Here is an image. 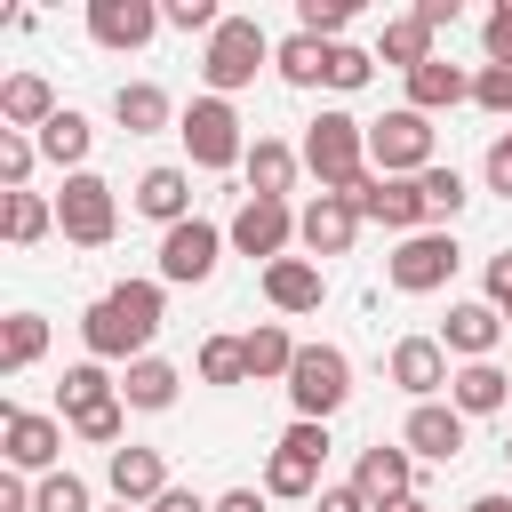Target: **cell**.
Instances as JSON below:
<instances>
[{"label":"cell","mask_w":512,"mask_h":512,"mask_svg":"<svg viewBox=\"0 0 512 512\" xmlns=\"http://www.w3.org/2000/svg\"><path fill=\"white\" fill-rule=\"evenodd\" d=\"M176 392H184V368H176V360H160V352H144V360H128V368H120V400H128V408H144V416L176 408Z\"/></svg>","instance_id":"cb8c5ba5"},{"label":"cell","mask_w":512,"mask_h":512,"mask_svg":"<svg viewBox=\"0 0 512 512\" xmlns=\"http://www.w3.org/2000/svg\"><path fill=\"white\" fill-rule=\"evenodd\" d=\"M104 480H112V496H120V504H144V512H152V504L168 496V456L128 440V448H112V456H104Z\"/></svg>","instance_id":"e0dca14e"},{"label":"cell","mask_w":512,"mask_h":512,"mask_svg":"<svg viewBox=\"0 0 512 512\" xmlns=\"http://www.w3.org/2000/svg\"><path fill=\"white\" fill-rule=\"evenodd\" d=\"M64 432H72V440H88V448H120V432H128V400L80 408V416H64Z\"/></svg>","instance_id":"74e56055"},{"label":"cell","mask_w":512,"mask_h":512,"mask_svg":"<svg viewBox=\"0 0 512 512\" xmlns=\"http://www.w3.org/2000/svg\"><path fill=\"white\" fill-rule=\"evenodd\" d=\"M504 464H512V440H504Z\"/></svg>","instance_id":"6f0895ef"},{"label":"cell","mask_w":512,"mask_h":512,"mask_svg":"<svg viewBox=\"0 0 512 512\" xmlns=\"http://www.w3.org/2000/svg\"><path fill=\"white\" fill-rule=\"evenodd\" d=\"M360 224H368V216H360L352 192H312V200L296 208V248H304L312 264H320V256H344V248L360 240Z\"/></svg>","instance_id":"9c48e42d"},{"label":"cell","mask_w":512,"mask_h":512,"mask_svg":"<svg viewBox=\"0 0 512 512\" xmlns=\"http://www.w3.org/2000/svg\"><path fill=\"white\" fill-rule=\"evenodd\" d=\"M160 16H168L176 32H216V24H224L216 0H160Z\"/></svg>","instance_id":"ee69618b"},{"label":"cell","mask_w":512,"mask_h":512,"mask_svg":"<svg viewBox=\"0 0 512 512\" xmlns=\"http://www.w3.org/2000/svg\"><path fill=\"white\" fill-rule=\"evenodd\" d=\"M480 56H488V64H512V0H496V8L480 16Z\"/></svg>","instance_id":"7bdbcfd3"},{"label":"cell","mask_w":512,"mask_h":512,"mask_svg":"<svg viewBox=\"0 0 512 512\" xmlns=\"http://www.w3.org/2000/svg\"><path fill=\"white\" fill-rule=\"evenodd\" d=\"M168 16H160V0H88V40L96 48H112V56H136V48H152V32H160Z\"/></svg>","instance_id":"7c38bea8"},{"label":"cell","mask_w":512,"mask_h":512,"mask_svg":"<svg viewBox=\"0 0 512 512\" xmlns=\"http://www.w3.org/2000/svg\"><path fill=\"white\" fill-rule=\"evenodd\" d=\"M32 168H40V144L24 128H0V192H32Z\"/></svg>","instance_id":"f35d334b"},{"label":"cell","mask_w":512,"mask_h":512,"mask_svg":"<svg viewBox=\"0 0 512 512\" xmlns=\"http://www.w3.org/2000/svg\"><path fill=\"white\" fill-rule=\"evenodd\" d=\"M112 512H136V504H112Z\"/></svg>","instance_id":"9f6ffc18"},{"label":"cell","mask_w":512,"mask_h":512,"mask_svg":"<svg viewBox=\"0 0 512 512\" xmlns=\"http://www.w3.org/2000/svg\"><path fill=\"white\" fill-rule=\"evenodd\" d=\"M256 488H264L272 504H312V496H320L328 480H320V464H312V456H296V448H272V456H264V480H256Z\"/></svg>","instance_id":"f546056e"},{"label":"cell","mask_w":512,"mask_h":512,"mask_svg":"<svg viewBox=\"0 0 512 512\" xmlns=\"http://www.w3.org/2000/svg\"><path fill=\"white\" fill-rule=\"evenodd\" d=\"M456 104H472V72L464 64H448V56H432V64H416L408 72V112H456Z\"/></svg>","instance_id":"44dd1931"},{"label":"cell","mask_w":512,"mask_h":512,"mask_svg":"<svg viewBox=\"0 0 512 512\" xmlns=\"http://www.w3.org/2000/svg\"><path fill=\"white\" fill-rule=\"evenodd\" d=\"M272 72H280L288 88H320V80H328V40H312V32H288V40L272 48Z\"/></svg>","instance_id":"d6a6232c"},{"label":"cell","mask_w":512,"mask_h":512,"mask_svg":"<svg viewBox=\"0 0 512 512\" xmlns=\"http://www.w3.org/2000/svg\"><path fill=\"white\" fill-rule=\"evenodd\" d=\"M488 304H496V312H512V248H504V256H488Z\"/></svg>","instance_id":"c3c4849f"},{"label":"cell","mask_w":512,"mask_h":512,"mask_svg":"<svg viewBox=\"0 0 512 512\" xmlns=\"http://www.w3.org/2000/svg\"><path fill=\"white\" fill-rule=\"evenodd\" d=\"M240 352H248V384H288V368H296V336L280 328V320H256L248 336H240Z\"/></svg>","instance_id":"f1b7e54d"},{"label":"cell","mask_w":512,"mask_h":512,"mask_svg":"<svg viewBox=\"0 0 512 512\" xmlns=\"http://www.w3.org/2000/svg\"><path fill=\"white\" fill-rule=\"evenodd\" d=\"M464 432H472V416H456L448 400H416L408 424H400V448H408L416 464H456V456H464Z\"/></svg>","instance_id":"5bb4252c"},{"label":"cell","mask_w":512,"mask_h":512,"mask_svg":"<svg viewBox=\"0 0 512 512\" xmlns=\"http://www.w3.org/2000/svg\"><path fill=\"white\" fill-rule=\"evenodd\" d=\"M304 168L320 176V192H352L368 176V120H352L344 104L304 120Z\"/></svg>","instance_id":"6da1fadb"},{"label":"cell","mask_w":512,"mask_h":512,"mask_svg":"<svg viewBox=\"0 0 512 512\" xmlns=\"http://www.w3.org/2000/svg\"><path fill=\"white\" fill-rule=\"evenodd\" d=\"M472 104L496 112V120H512V64H480L472 72Z\"/></svg>","instance_id":"b9f144b4"},{"label":"cell","mask_w":512,"mask_h":512,"mask_svg":"<svg viewBox=\"0 0 512 512\" xmlns=\"http://www.w3.org/2000/svg\"><path fill=\"white\" fill-rule=\"evenodd\" d=\"M480 184H488V192H504V200H512V128H504V136H496V144H488V160H480Z\"/></svg>","instance_id":"bcb514c9"},{"label":"cell","mask_w":512,"mask_h":512,"mask_svg":"<svg viewBox=\"0 0 512 512\" xmlns=\"http://www.w3.org/2000/svg\"><path fill=\"white\" fill-rule=\"evenodd\" d=\"M352 488L384 512V504L416 496V456H408L400 440H368V448H360V464H352Z\"/></svg>","instance_id":"9a60e30c"},{"label":"cell","mask_w":512,"mask_h":512,"mask_svg":"<svg viewBox=\"0 0 512 512\" xmlns=\"http://www.w3.org/2000/svg\"><path fill=\"white\" fill-rule=\"evenodd\" d=\"M504 400H512V376H504L496 360H464V368L448 376V408H456V416H496Z\"/></svg>","instance_id":"4316f807"},{"label":"cell","mask_w":512,"mask_h":512,"mask_svg":"<svg viewBox=\"0 0 512 512\" xmlns=\"http://www.w3.org/2000/svg\"><path fill=\"white\" fill-rule=\"evenodd\" d=\"M200 384H216V392L248 384V352H240V336H208V344H200Z\"/></svg>","instance_id":"8d00e7d4"},{"label":"cell","mask_w":512,"mask_h":512,"mask_svg":"<svg viewBox=\"0 0 512 512\" xmlns=\"http://www.w3.org/2000/svg\"><path fill=\"white\" fill-rule=\"evenodd\" d=\"M504 376H512V368H504Z\"/></svg>","instance_id":"91938a15"},{"label":"cell","mask_w":512,"mask_h":512,"mask_svg":"<svg viewBox=\"0 0 512 512\" xmlns=\"http://www.w3.org/2000/svg\"><path fill=\"white\" fill-rule=\"evenodd\" d=\"M368 80H376V48H360V40H336V48H328V80H320V88H336V96H360Z\"/></svg>","instance_id":"d590c367"},{"label":"cell","mask_w":512,"mask_h":512,"mask_svg":"<svg viewBox=\"0 0 512 512\" xmlns=\"http://www.w3.org/2000/svg\"><path fill=\"white\" fill-rule=\"evenodd\" d=\"M456 232H408L392 256H384V280L400 288V296H440L448 280H456Z\"/></svg>","instance_id":"52a82bcc"},{"label":"cell","mask_w":512,"mask_h":512,"mask_svg":"<svg viewBox=\"0 0 512 512\" xmlns=\"http://www.w3.org/2000/svg\"><path fill=\"white\" fill-rule=\"evenodd\" d=\"M416 192H424V224H432V232H448V224L464 216V200H472V184H464L448 160H432V168L416 176Z\"/></svg>","instance_id":"4dcf8cb0"},{"label":"cell","mask_w":512,"mask_h":512,"mask_svg":"<svg viewBox=\"0 0 512 512\" xmlns=\"http://www.w3.org/2000/svg\"><path fill=\"white\" fill-rule=\"evenodd\" d=\"M320 296H328V280H320V264L312 256H280V264H264V304L272 312H320Z\"/></svg>","instance_id":"ffe728a7"},{"label":"cell","mask_w":512,"mask_h":512,"mask_svg":"<svg viewBox=\"0 0 512 512\" xmlns=\"http://www.w3.org/2000/svg\"><path fill=\"white\" fill-rule=\"evenodd\" d=\"M216 512H272V496H264V488H224Z\"/></svg>","instance_id":"f907efd6"},{"label":"cell","mask_w":512,"mask_h":512,"mask_svg":"<svg viewBox=\"0 0 512 512\" xmlns=\"http://www.w3.org/2000/svg\"><path fill=\"white\" fill-rule=\"evenodd\" d=\"M432 40H440V32H432L416 8H408V16H384V32H376V64H392V72L408 80L416 64H432V56H440Z\"/></svg>","instance_id":"d4e9b609"},{"label":"cell","mask_w":512,"mask_h":512,"mask_svg":"<svg viewBox=\"0 0 512 512\" xmlns=\"http://www.w3.org/2000/svg\"><path fill=\"white\" fill-rule=\"evenodd\" d=\"M384 368H392V384H400L408 400H440V392H448V376H456V368H448V344H440V336H400Z\"/></svg>","instance_id":"2e32d148"},{"label":"cell","mask_w":512,"mask_h":512,"mask_svg":"<svg viewBox=\"0 0 512 512\" xmlns=\"http://www.w3.org/2000/svg\"><path fill=\"white\" fill-rule=\"evenodd\" d=\"M32 144H40V160H48V168L80 176V168H88V152H96V128H88V112H72V104H64V112H56Z\"/></svg>","instance_id":"83f0119b"},{"label":"cell","mask_w":512,"mask_h":512,"mask_svg":"<svg viewBox=\"0 0 512 512\" xmlns=\"http://www.w3.org/2000/svg\"><path fill=\"white\" fill-rule=\"evenodd\" d=\"M0 456H8V472H56V456H64V416H40V408H8L0 416Z\"/></svg>","instance_id":"8fae6325"},{"label":"cell","mask_w":512,"mask_h":512,"mask_svg":"<svg viewBox=\"0 0 512 512\" xmlns=\"http://www.w3.org/2000/svg\"><path fill=\"white\" fill-rule=\"evenodd\" d=\"M464 512H512V496H496V488H488V496H472Z\"/></svg>","instance_id":"db71d44e"},{"label":"cell","mask_w":512,"mask_h":512,"mask_svg":"<svg viewBox=\"0 0 512 512\" xmlns=\"http://www.w3.org/2000/svg\"><path fill=\"white\" fill-rule=\"evenodd\" d=\"M32 512H96V496H88L80 472H48V480L32 488Z\"/></svg>","instance_id":"ab89813d"},{"label":"cell","mask_w":512,"mask_h":512,"mask_svg":"<svg viewBox=\"0 0 512 512\" xmlns=\"http://www.w3.org/2000/svg\"><path fill=\"white\" fill-rule=\"evenodd\" d=\"M152 512H216V504H208V496H192V488H168Z\"/></svg>","instance_id":"816d5d0a"},{"label":"cell","mask_w":512,"mask_h":512,"mask_svg":"<svg viewBox=\"0 0 512 512\" xmlns=\"http://www.w3.org/2000/svg\"><path fill=\"white\" fill-rule=\"evenodd\" d=\"M440 160V128L408 104H392L384 120H368V168L376 176H424Z\"/></svg>","instance_id":"3957f363"},{"label":"cell","mask_w":512,"mask_h":512,"mask_svg":"<svg viewBox=\"0 0 512 512\" xmlns=\"http://www.w3.org/2000/svg\"><path fill=\"white\" fill-rule=\"evenodd\" d=\"M224 240H232L240 256H256V264H280V256L296 248V208H288V200H256V192H248V200L232 208Z\"/></svg>","instance_id":"ba28073f"},{"label":"cell","mask_w":512,"mask_h":512,"mask_svg":"<svg viewBox=\"0 0 512 512\" xmlns=\"http://www.w3.org/2000/svg\"><path fill=\"white\" fill-rule=\"evenodd\" d=\"M272 32L256 24V16H224L216 32H208V48H200V80H208V96H240L264 64H272Z\"/></svg>","instance_id":"7a4b0ae2"},{"label":"cell","mask_w":512,"mask_h":512,"mask_svg":"<svg viewBox=\"0 0 512 512\" xmlns=\"http://www.w3.org/2000/svg\"><path fill=\"white\" fill-rule=\"evenodd\" d=\"M40 352H48V320L40 312H8L0 320V376H24Z\"/></svg>","instance_id":"836d02e7"},{"label":"cell","mask_w":512,"mask_h":512,"mask_svg":"<svg viewBox=\"0 0 512 512\" xmlns=\"http://www.w3.org/2000/svg\"><path fill=\"white\" fill-rule=\"evenodd\" d=\"M0 232H8V248H40V240L56 232V200H40V192H8V200H0Z\"/></svg>","instance_id":"1f68e13d"},{"label":"cell","mask_w":512,"mask_h":512,"mask_svg":"<svg viewBox=\"0 0 512 512\" xmlns=\"http://www.w3.org/2000/svg\"><path fill=\"white\" fill-rule=\"evenodd\" d=\"M384 512H432V504H424V496H400V504H384Z\"/></svg>","instance_id":"11a10c76"},{"label":"cell","mask_w":512,"mask_h":512,"mask_svg":"<svg viewBox=\"0 0 512 512\" xmlns=\"http://www.w3.org/2000/svg\"><path fill=\"white\" fill-rule=\"evenodd\" d=\"M224 248H232V240H224V224L192 216V224L160 232V280H168V288H200V280L216 272V256H224Z\"/></svg>","instance_id":"30bf717a"},{"label":"cell","mask_w":512,"mask_h":512,"mask_svg":"<svg viewBox=\"0 0 512 512\" xmlns=\"http://www.w3.org/2000/svg\"><path fill=\"white\" fill-rule=\"evenodd\" d=\"M344 400H352V360H344L336 344H304L296 368H288V408L312 416V424H328Z\"/></svg>","instance_id":"8992f818"},{"label":"cell","mask_w":512,"mask_h":512,"mask_svg":"<svg viewBox=\"0 0 512 512\" xmlns=\"http://www.w3.org/2000/svg\"><path fill=\"white\" fill-rule=\"evenodd\" d=\"M56 400H64V416L104 408V400H120V376H112L104 360H72V368H64V384H56Z\"/></svg>","instance_id":"e575fe53"},{"label":"cell","mask_w":512,"mask_h":512,"mask_svg":"<svg viewBox=\"0 0 512 512\" xmlns=\"http://www.w3.org/2000/svg\"><path fill=\"white\" fill-rule=\"evenodd\" d=\"M56 112H64V104H56V88H48L40 72H8V80H0V128H24V136H40Z\"/></svg>","instance_id":"7402d4cb"},{"label":"cell","mask_w":512,"mask_h":512,"mask_svg":"<svg viewBox=\"0 0 512 512\" xmlns=\"http://www.w3.org/2000/svg\"><path fill=\"white\" fill-rule=\"evenodd\" d=\"M352 200H360L368 224H384V232H400V240H408V232H432V224H424V192H416V176H376V168H368V176L352 184Z\"/></svg>","instance_id":"4fadbf2b"},{"label":"cell","mask_w":512,"mask_h":512,"mask_svg":"<svg viewBox=\"0 0 512 512\" xmlns=\"http://www.w3.org/2000/svg\"><path fill=\"white\" fill-rule=\"evenodd\" d=\"M240 168H248V192H256V200H288V192H296L304 152H296V144H280V136H256Z\"/></svg>","instance_id":"484cf974"},{"label":"cell","mask_w":512,"mask_h":512,"mask_svg":"<svg viewBox=\"0 0 512 512\" xmlns=\"http://www.w3.org/2000/svg\"><path fill=\"white\" fill-rule=\"evenodd\" d=\"M112 120H120L128 136H160V128H176L184 112L168 104L160 80H120V88H112Z\"/></svg>","instance_id":"603a6c76"},{"label":"cell","mask_w":512,"mask_h":512,"mask_svg":"<svg viewBox=\"0 0 512 512\" xmlns=\"http://www.w3.org/2000/svg\"><path fill=\"white\" fill-rule=\"evenodd\" d=\"M416 16H424L432 32H448V24H456V0H416Z\"/></svg>","instance_id":"f5cc1de1"},{"label":"cell","mask_w":512,"mask_h":512,"mask_svg":"<svg viewBox=\"0 0 512 512\" xmlns=\"http://www.w3.org/2000/svg\"><path fill=\"white\" fill-rule=\"evenodd\" d=\"M344 24H352V0H296V32H312V40H344Z\"/></svg>","instance_id":"60d3db41"},{"label":"cell","mask_w":512,"mask_h":512,"mask_svg":"<svg viewBox=\"0 0 512 512\" xmlns=\"http://www.w3.org/2000/svg\"><path fill=\"white\" fill-rule=\"evenodd\" d=\"M128 208H136V216H152L160 232H176V224H192V176L160 160V168H144V176H136Z\"/></svg>","instance_id":"ac0fdd59"},{"label":"cell","mask_w":512,"mask_h":512,"mask_svg":"<svg viewBox=\"0 0 512 512\" xmlns=\"http://www.w3.org/2000/svg\"><path fill=\"white\" fill-rule=\"evenodd\" d=\"M56 232H64L72 248H104V240L120 232V192H112L96 168L64 176V192H56Z\"/></svg>","instance_id":"5b68a950"},{"label":"cell","mask_w":512,"mask_h":512,"mask_svg":"<svg viewBox=\"0 0 512 512\" xmlns=\"http://www.w3.org/2000/svg\"><path fill=\"white\" fill-rule=\"evenodd\" d=\"M0 512H32V480L24 472H0Z\"/></svg>","instance_id":"681fc988"},{"label":"cell","mask_w":512,"mask_h":512,"mask_svg":"<svg viewBox=\"0 0 512 512\" xmlns=\"http://www.w3.org/2000/svg\"><path fill=\"white\" fill-rule=\"evenodd\" d=\"M504 328H512V312H504Z\"/></svg>","instance_id":"680465c9"},{"label":"cell","mask_w":512,"mask_h":512,"mask_svg":"<svg viewBox=\"0 0 512 512\" xmlns=\"http://www.w3.org/2000/svg\"><path fill=\"white\" fill-rule=\"evenodd\" d=\"M272 448H296V456H312V464H328V424H312V416H296Z\"/></svg>","instance_id":"f6af8a7d"},{"label":"cell","mask_w":512,"mask_h":512,"mask_svg":"<svg viewBox=\"0 0 512 512\" xmlns=\"http://www.w3.org/2000/svg\"><path fill=\"white\" fill-rule=\"evenodd\" d=\"M176 136H184L192 168H240V160H248V136H240L232 96H192L184 120H176Z\"/></svg>","instance_id":"277c9868"},{"label":"cell","mask_w":512,"mask_h":512,"mask_svg":"<svg viewBox=\"0 0 512 512\" xmlns=\"http://www.w3.org/2000/svg\"><path fill=\"white\" fill-rule=\"evenodd\" d=\"M440 344L456 352V368H464V360H488V352L504 344V312H496L488 296H472V304H448V320H440Z\"/></svg>","instance_id":"d6986e66"},{"label":"cell","mask_w":512,"mask_h":512,"mask_svg":"<svg viewBox=\"0 0 512 512\" xmlns=\"http://www.w3.org/2000/svg\"><path fill=\"white\" fill-rule=\"evenodd\" d=\"M312 512H376V504H368V496H360L352 480H328V488L312 496Z\"/></svg>","instance_id":"7dc6e473"}]
</instances>
